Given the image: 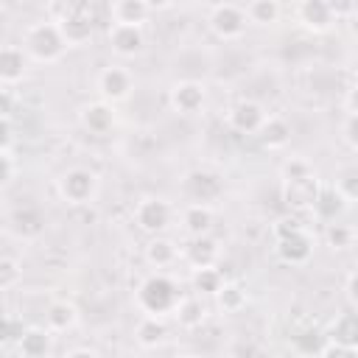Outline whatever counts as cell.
Listing matches in <instances>:
<instances>
[{"instance_id": "6da1fadb", "label": "cell", "mask_w": 358, "mask_h": 358, "mask_svg": "<svg viewBox=\"0 0 358 358\" xmlns=\"http://www.w3.org/2000/svg\"><path fill=\"white\" fill-rule=\"evenodd\" d=\"M22 48L28 53V59L39 62V64H53L67 53V39L59 28L56 20H42L25 28L22 34Z\"/></svg>"}, {"instance_id": "7a4b0ae2", "label": "cell", "mask_w": 358, "mask_h": 358, "mask_svg": "<svg viewBox=\"0 0 358 358\" xmlns=\"http://www.w3.org/2000/svg\"><path fill=\"white\" fill-rule=\"evenodd\" d=\"M134 299H137V308H140L143 313L165 316V313H173V310H176L182 294H179V285H176L171 277H165V274L157 271V274H148V277L140 282Z\"/></svg>"}, {"instance_id": "3957f363", "label": "cell", "mask_w": 358, "mask_h": 358, "mask_svg": "<svg viewBox=\"0 0 358 358\" xmlns=\"http://www.w3.org/2000/svg\"><path fill=\"white\" fill-rule=\"evenodd\" d=\"M56 190L67 204L84 207L98 196V173L90 168H67L56 179Z\"/></svg>"}, {"instance_id": "277c9868", "label": "cell", "mask_w": 358, "mask_h": 358, "mask_svg": "<svg viewBox=\"0 0 358 358\" xmlns=\"http://www.w3.org/2000/svg\"><path fill=\"white\" fill-rule=\"evenodd\" d=\"M207 25L210 31L224 39V42H232V39H241L246 25H249V17H246V8L235 6V3H218L210 17H207Z\"/></svg>"}, {"instance_id": "5b68a950", "label": "cell", "mask_w": 358, "mask_h": 358, "mask_svg": "<svg viewBox=\"0 0 358 358\" xmlns=\"http://www.w3.org/2000/svg\"><path fill=\"white\" fill-rule=\"evenodd\" d=\"M171 221H173V207L159 196H148L134 207V224L145 235H162L171 227Z\"/></svg>"}, {"instance_id": "8992f818", "label": "cell", "mask_w": 358, "mask_h": 358, "mask_svg": "<svg viewBox=\"0 0 358 358\" xmlns=\"http://www.w3.org/2000/svg\"><path fill=\"white\" fill-rule=\"evenodd\" d=\"M95 87H98V92H101L103 101H109V103H120V101H126V98L131 95V90H134V78H131V73H129L126 67H120V64H109V67H103V70L98 73Z\"/></svg>"}, {"instance_id": "52a82bcc", "label": "cell", "mask_w": 358, "mask_h": 358, "mask_svg": "<svg viewBox=\"0 0 358 358\" xmlns=\"http://www.w3.org/2000/svg\"><path fill=\"white\" fill-rule=\"evenodd\" d=\"M319 179L316 173L302 176V179H282V201L294 210V213H310L313 201L319 196Z\"/></svg>"}, {"instance_id": "ba28073f", "label": "cell", "mask_w": 358, "mask_h": 358, "mask_svg": "<svg viewBox=\"0 0 358 358\" xmlns=\"http://www.w3.org/2000/svg\"><path fill=\"white\" fill-rule=\"evenodd\" d=\"M106 39H109L112 53H117V56H123V59L140 56V53L145 50V34H143V25L112 22L109 31H106Z\"/></svg>"}, {"instance_id": "9c48e42d", "label": "cell", "mask_w": 358, "mask_h": 358, "mask_svg": "<svg viewBox=\"0 0 358 358\" xmlns=\"http://www.w3.org/2000/svg\"><path fill=\"white\" fill-rule=\"evenodd\" d=\"M168 103L179 115H199L207 103V90L201 81H176L168 92Z\"/></svg>"}, {"instance_id": "30bf717a", "label": "cell", "mask_w": 358, "mask_h": 358, "mask_svg": "<svg viewBox=\"0 0 358 358\" xmlns=\"http://www.w3.org/2000/svg\"><path fill=\"white\" fill-rule=\"evenodd\" d=\"M266 117H268L266 109H263L257 101H249V98L232 103L229 112H227V123H229L238 134H257L260 126L266 123Z\"/></svg>"}, {"instance_id": "8fae6325", "label": "cell", "mask_w": 358, "mask_h": 358, "mask_svg": "<svg viewBox=\"0 0 358 358\" xmlns=\"http://www.w3.org/2000/svg\"><path fill=\"white\" fill-rule=\"evenodd\" d=\"M182 187H185V193H187L193 201H201V204H210V201H215V199L224 193L221 176L213 173V171H204V168L190 171V173L185 176V182H182Z\"/></svg>"}, {"instance_id": "7c38bea8", "label": "cell", "mask_w": 358, "mask_h": 358, "mask_svg": "<svg viewBox=\"0 0 358 358\" xmlns=\"http://www.w3.org/2000/svg\"><path fill=\"white\" fill-rule=\"evenodd\" d=\"M277 257L288 266H305L310 257H313V238L305 232V229H296V232H288L282 238H277Z\"/></svg>"}, {"instance_id": "4fadbf2b", "label": "cell", "mask_w": 358, "mask_h": 358, "mask_svg": "<svg viewBox=\"0 0 358 358\" xmlns=\"http://www.w3.org/2000/svg\"><path fill=\"white\" fill-rule=\"evenodd\" d=\"M78 120L90 134H109L115 129V109L109 101H92L81 106Z\"/></svg>"}, {"instance_id": "5bb4252c", "label": "cell", "mask_w": 358, "mask_h": 358, "mask_svg": "<svg viewBox=\"0 0 358 358\" xmlns=\"http://www.w3.org/2000/svg\"><path fill=\"white\" fill-rule=\"evenodd\" d=\"M296 17H299V22L310 31V34H324V31H330V25H333V11H330V6H327V0H302L299 3V8H296Z\"/></svg>"}, {"instance_id": "9a60e30c", "label": "cell", "mask_w": 358, "mask_h": 358, "mask_svg": "<svg viewBox=\"0 0 358 358\" xmlns=\"http://www.w3.org/2000/svg\"><path fill=\"white\" fill-rule=\"evenodd\" d=\"M28 67V53L20 45H3L0 50V81L3 87H14L17 81H22Z\"/></svg>"}, {"instance_id": "2e32d148", "label": "cell", "mask_w": 358, "mask_h": 358, "mask_svg": "<svg viewBox=\"0 0 358 358\" xmlns=\"http://www.w3.org/2000/svg\"><path fill=\"white\" fill-rule=\"evenodd\" d=\"M53 330L48 327H25V333L17 341V352L20 358H45L53 352Z\"/></svg>"}, {"instance_id": "e0dca14e", "label": "cell", "mask_w": 358, "mask_h": 358, "mask_svg": "<svg viewBox=\"0 0 358 358\" xmlns=\"http://www.w3.org/2000/svg\"><path fill=\"white\" fill-rule=\"evenodd\" d=\"M8 227H11V232L20 235L22 241H31V238L42 235V229H45V215L39 213V207L25 204V207H17V210L11 213Z\"/></svg>"}, {"instance_id": "ac0fdd59", "label": "cell", "mask_w": 358, "mask_h": 358, "mask_svg": "<svg viewBox=\"0 0 358 358\" xmlns=\"http://www.w3.org/2000/svg\"><path fill=\"white\" fill-rule=\"evenodd\" d=\"M347 199L336 190V185H322L319 187V196H316V201H313V215L319 218V221H324V224H330V221H336L344 210H347Z\"/></svg>"}, {"instance_id": "d6986e66", "label": "cell", "mask_w": 358, "mask_h": 358, "mask_svg": "<svg viewBox=\"0 0 358 358\" xmlns=\"http://www.w3.org/2000/svg\"><path fill=\"white\" fill-rule=\"evenodd\" d=\"M218 255H221V246H218V241L210 238V235H196V238H190V243L185 246V260H187L193 268L215 266Z\"/></svg>"}, {"instance_id": "ffe728a7", "label": "cell", "mask_w": 358, "mask_h": 358, "mask_svg": "<svg viewBox=\"0 0 358 358\" xmlns=\"http://www.w3.org/2000/svg\"><path fill=\"white\" fill-rule=\"evenodd\" d=\"M257 140H260V145L268 148V151L285 148V145L291 143V123H288L285 117H280V115H268L266 123H263L260 131H257Z\"/></svg>"}, {"instance_id": "44dd1931", "label": "cell", "mask_w": 358, "mask_h": 358, "mask_svg": "<svg viewBox=\"0 0 358 358\" xmlns=\"http://www.w3.org/2000/svg\"><path fill=\"white\" fill-rule=\"evenodd\" d=\"M213 224H215V213H213L210 204L193 201V204H187L185 213H182V227H185V232H187L190 238H196V235H210Z\"/></svg>"}, {"instance_id": "7402d4cb", "label": "cell", "mask_w": 358, "mask_h": 358, "mask_svg": "<svg viewBox=\"0 0 358 358\" xmlns=\"http://www.w3.org/2000/svg\"><path fill=\"white\" fill-rule=\"evenodd\" d=\"M134 338H137V344L145 347V350L159 347V344L168 338V324H165V319L145 313V316L140 319V324L134 327Z\"/></svg>"}, {"instance_id": "603a6c76", "label": "cell", "mask_w": 358, "mask_h": 358, "mask_svg": "<svg viewBox=\"0 0 358 358\" xmlns=\"http://www.w3.org/2000/svg\"><path fill=\"white\" fill-rule=\"evenodd\" d=\"M327 336L336 338V341H341V344L350 347L352 352H358V310H341V313L333 319Z\"/></svg>"}, {"instance_id": "cb8c5ba5", "label": "cell", "mask_w": 358, "mask_h": 358, "mask_svg": "<svg viewBox=\"0 0 358 358\" xmlns=\"http://www.w3.org/2000/svg\"><path fill=\"white\" fill-rule=\"evenodd\" d=\"M176 257H179V249H176V243L171 238L151 235V241L145 243V260L154 268H168V266L176 263Z\"/></svg>"}, {"instance_id": "d4e9b609", "label": "cell", "mask_w": 358, "mask_h": 358, "mask_svg": "<svg viewBox=\"0 0 358 358\" xmlns=\"http://www.w3.org/2000/svg\"><path fill=\"white\" fill-rule=\"evenodd\" d=\"M173 316H176V322H179L185 330H196V327L204 324L207 308H204V302H201L199 294H196V296H182L179 305H176V310H173Z\"/></svg>"}, {"instance_id": "484cf974", "label": "cell", "mask_w": 358, "mask_h": 358, "mask_svg": "<svg viewBox=\"0 0 358 358\" xmlns=\"http://www.w3.org/2000/svg\"><path fill=\"white\" fill-rule=\"evenodd\" d=\"M109 11H112V22H123V25H143L151 14V8L143 0H112Z\"/></svg>"}, {"instance_id": "4316f807", "label": "cell", "mask_w": 358, "mask_h": 358, "mask_svg": "<svg viewBox=\"0 0 358 358\" xmlns=\"http://www.w3.org/2000/svg\"><path fill=\"white\" fill-rule=\"evenodd\" d=\"M76 322H78V310H76L73 302L59 299V302H53V305L45 310V324H48L53 333H67V330L76 327Z\"/></svg>"}, {"instance_id": "83f0119b", "label": "cell", "mask_w": 358, "mask_h": 358, "mask_svg": "<svg viewBox=\"0 0 358 358\" xmlns=\"http://www.w3.org/2000/svg\"><path fill=\"white\" fill-rule=\"evenodd\" d=\"M190 282H193V291L199 296H215L224 285V274L215 266H201V268H193Z\"/></svg>"}, {"instance_id": "f1b7e54d", "label": "cell", "mask_w": 358, "mask_h": 358, "mask_svg": "<svg viewBox=\"0 0 358 358\" xmlns=\"http://www.w3.org/2000/svg\"><path fill=\"white\" fill-rule=\"evenodd\" d=\"M280 0H249L246 6V17L252 25H260V28H268L280 20Z\"/></svg>"}, {"instance_id": "f546056e", "label": "cell", "mask_w": 358, "mask_h": 358, "mask_svg": "<svg viewBox=\"0 0 358 358\" xmlns=\"http://www.w3.org/2000/svg\"><path fill=\"white\" fill-rule=\"evenodd\" d=\"M67 45H87L92 39V14H84V17H73V20H64L59 22Z\"/></svg>"}, {"instance_id": "4dcf8cb0", "label": "cell", "mask_w": 358, "mask_h": 358, "mask_svg": "<svg viewBox=\"0 0 358 358\" xmlns=\"http://www.w3.org/2000/svg\"><path fill=\"white\" fill-rule=\"evenodd\" d=\"M48 11H50V20L64 22V20H73V17L92 14V0H50Z\"/></svg>"}, {"instance_id": "1f68e13d", "label": "cell", "mask_w": 358, "mask_h": 358, "mask_svg": "<svg viewBox=\"0 0 358 358\" xmlns=\"http://www.w3.org/2000/svg\"><path fill=\"white\" fill-rule=\"evenodd\" d=\"M215 299L224 313H238L246 308V288L241 282H224L221 291L215 294Z\"/></svg>"}, {"instance_id": "d6a6232c", "label": "cell", "mask_w": 358, "mask_h": 358, "mask_svg": "<svg viewBox=\"0 0 358 358\" xmlns=\"http://www.w3.org/2000/svg\"><path fill=\"white\" fill-rule=\"evenodd\" d=\"M336 190H338L347 201H358V165L341 168V173L336 176Z\"/></svg>"}, {"instance_id": "836d02e7", "label": "cell", "mask_w": 358, "mask_h": 358, "mask_svg": "<svg viewBox=\"0 0 358 358\" xmlns=\"http://www.w3.org/2000/svg\"><path fill=\"white\" fill-rule=\"evenodd\" d=\"M20 277H22L20 263H17L11 255H3V257H0V288H3V291H11V288L20 282Z\"/></svg>"}, {"instance_id": "e575fe53", "label": "cell", "mask_w": 358, "mask_h": 358, "mask_svg": "<svg viewBox=\"0 0 358 358\" xmlns=\"http://www.w3.org/2000/svg\"><path fill=\"white\" fill-rule=\"evenodd\" d=\"M324 241H327V246H333V249H347V246L352 243V229H350L347 224L330 221L327 229H324Z\"/></svg>"}, {"instance_id": "d590c367", "label": "cell", "mask_w": 358, "mask_h": 358, "mask_svg": "<svg viewBox=\"0 0 358 358\" xmlns=\"http://www.w3.org/2000/svg\"><path fill=\"white\" fill-rule=\"evenodd\" d=\"M310 173H313L310 162H308V159H299V157L285 159L282 168H280V176H282V179H302V176H310Z\"/></svg>"}, {"instance_id": "8d00e7d4", "label": "cell", "mask_w": 358, "mask_h": 358, "mask_svg": "<svg viewBox=\"0 0 358 358\" xmlns=\"http://www.w3.org/2000/svg\"><path fill=\"white\" fill-rule=\"evenodd\" d=\"M0 165H3V173H0V185L8 187L17 176V159H14V151L11 148H0Z\"/></svg>"}, {"instance_id": "74e56055", "label": "cell", "mask_w": 358, "mask_h": 358, "mask_svg": "<svg viewBox=\"0 0 358 358\" xmlns=\"http://www.w3.org/2000/svg\"><path fill=\"white\" fill-rule=\"evenodd\" d=\"M341 140H344L352 151H358V112H350V115L344 117V123H341Z\"/></svg>"}, {"instance_id": "f35d334b", "label": "cell", "mask_w": 358, "mask_h": 358, "mask_svg": "<svg viewBox=\"0 0 358 358\" xmlns=\"http://www.w3.org/2000/svg\"><path fill=\"white\" fill-rule=\"evenodd\" d=\"M296 229H305V227L299 224V213H294V210H291V215H282V218H277V224H274V235H277V238H282V235H288V232H296Z\"/></svg>"}, {"instance_id": "ab89813d", "label": "cell", "mask_w": 358, "mask_h": 358, "mask_svg": "<svg viewBox=\"0 0 358 358\" xmlns=\"http://www.w3.org/2000/svg\"><path fill=\"white\" fill-rule=\"evenodd\" d=\"M22 333H25V327H22V324H20L14 316H6V322H3V347L17 344Z\"/></svg>"}, {"instance_id": "60d3db41", "label": "cell", "mask_w": 358, "mask_h": 358, "mask_svg": "<svg viewBox=\"0 0 358 358\" xmlns=\"http://www.w3.org/2000/svg\"><path fill=\"white\" fill-rule=\"evenodd\" d=\"M327 6L336 20H350L358 11V0H327Z\"/></svg>"}, {"instance_id": "b9f144b4", "label": "cell", "mask_w": 358, "mask_h": 358, "mask_svg": "<svg viewBox=\"0 0 358 358\" xmlns=\"http://www.w3.org/2000/svg\"><path fill=\"white\" fill-rule=\"evenodd\" d=\"M0 129H3L0 148H11L14 145V123H11V117H0Z\"/></svg>"}, {"instance_id": "7bdbcfd3", "label": "cell", "mask_w": 358, "mask_h": 358, "mask_svg": "<svg viewBox=\"0 0 358 358\" xmlns=\"http://www.w3.org/2000/svg\"><path fill=\"white\" fill-rule=\"evenodd\" d=\"M0 117H11V87H3L0 92Z\"/></svg>"}, {"instance_id": "ee69618b", "label": "cell", "mask_w": 358, "mask_h": 358, "mask_svg": "<svg viewBox=\"0 0 358 358\" xmlns=\"http://www.w3.org/2000/svg\"><path fill=\"white\" fill-rule=\"evenodd\" d=\"M344 291H347L350 302H355V305H358V271H352V274L347 277V285H344Z\"/></svg>"}, {"instance_id": "f6af8a7d", "label": "cell", "mask_w": 358, "mask_h": 358, "mask_svg": "<svg viewBox=\"0 0 358 358\" xmlns=\"http://www.w3.org/2000/svg\"><path fill=\"white\" fill-rule=\"evenodd\" d=\"M344 103H347V112H358V84L347 92V101Z\"/></svg>"}, {"instance_id": "bcb514c9", "label": "cell", "mask_w": 358, "mask_h": 358, "mask_svg": "<svg viewBox=\"0 0 358 358\" xmlns=\"http://www.w3.org/2000/svg\"><path fill=\"white\" fill-rule=\"evenodd\" d=\"M78 355H90V358H95L98 350H92V347H78V350H70V352H67V358H78Z\"/></svg>"}, {"instance_id": "7dc6e473", "label": "cell", "mask_w": 358, "mask_h": 358, "mask_svg": "<svg viewBox=\"0 0 358 358\" xmlns=\"http://www.w3.org/2000/svg\"><path fill=\"white\" fill-rule=\"evenodd\" d=\"M151 11H162V8H168V6H173V0H143Z\"/></svg>"}, {"instance_id": "c3c4849f", "label": "cell", "mask_w": 358, "mask_h": 358, "mask_svg": "<svg viewBox=\"0 0 358 358\" xmlns=\"http://www.w3.org/2000/svg\"><path fill=\"white\" fill-rule=\"evenodd\" d=\"M347 31H350V36L358 42V11H355V14L347 20Z\"/></svg>"}]
</instances>
